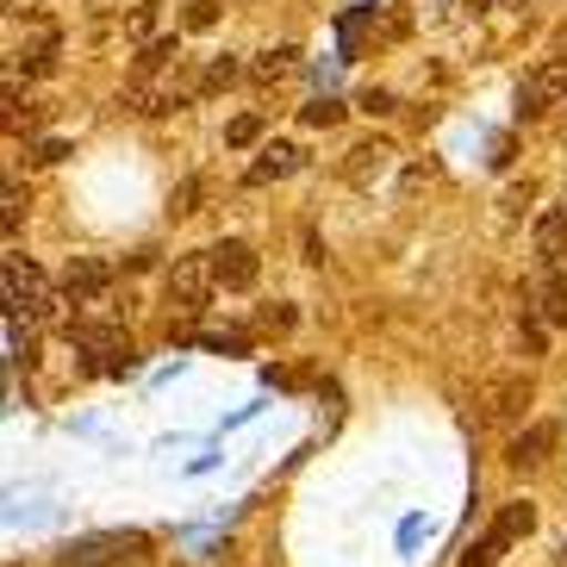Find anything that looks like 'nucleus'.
I'll use <instances>...</instances> for the list:
<instances>
[{
	"instance_id": "nucleus-1",
	"label": "nucleus",
	"mask_w": 567,
	"mask_h": 567,
	"mask_svg": "<svg viewBox=\"0 0 567 567\" xmlns=\"http://www.w3.org/2000/svg\"><path fill=\"white\" fill-rule=\"evenodd\" d=\"M144 555V536L137 530H113V536H82L56 555V567H132Z\"/></svg>"
},
{
	"instance_id": "nucleus-2",
	"label": "nucleus",
	"mask_w": 567,
	"mask_h": 567,
	"mask_svg": "<svg viewBox=\"0 0 567 567\" xmlns=\"http://www.w3.org/2000/svg\"><path fill=\"white\" fill-rule=\"evenodd\" d=\"M213 256H182V262L168 268V281H163V293H168V306L182 318H194L206 306V293H213Z\"/></svg>"
},
{
	"instance_id": "nucleus-3",
	"label": "nucleus",
	"mask_w": 567,
	"mask_h": 567,
	"mask_svg": "<svg viewBox=\"0 0 567 567\" xmlns=\"http://www.w3.org/2000/svg\"><path fill=\"white\" fill-rule=\"evenodd\" d=\"M530 400H536V381L524 368H517V374H493L486 393H481V424H517Z\"/></svg>"
},
{
	"instance_id": "nucleus-4",
	"label": "nucleus",
	"mask_w": 567,
	"mask_h": 567,
	"mask_svg": "<svg viewBox=\"0 0 567 567\" xmlns=\"http://www.w3.org/2000/svg\"><path fill=\"white\" fill-rule=\"evenodd\" d=\"M206 256H213V281H218V287H231V293H250V287H256V275H262L256 250H250V244H237V237L213 244Z\"/></svg>"
},
{
	"instance_id": "nucleus-5",
	"label": "nucleus",
	"mask_w": 567,
	"mask_h": 567,
	"mask_svg": "<svg viewBox=\"0 0 567 567\" xmlns=\"http://www.w3.org/2000/svg\"><path fill=\"white\" fill-rule=\"evenodd\" d=\"M0 281H7V318L32 312V306L51 293V287H44V275H38V262H32V256H19V250L0 262Z\"/></svg>"
},
{
	"instance_id": "nucleus-6",
	"label": "nucleus",
	"mask_w": 567,
	"mask_h": 567,
	"mask_svg": "<svg viewBox=\"0 0 567 567\" xmlns=\"http://www.w3.org/2000/svg\"><path fill=\"white\" fill-rule=\"evenodd\" d=\"M106 287H113V268H106L101 256H69V268H63V293H69L75 306L101 300Z\"/></svg>"
},
{
	"instance_id": "nucleus-7",
	"label": "nucleus",
	"mask_w": 567,
	"mask_h": 567,
	"mask_svg": "<svg viewBox=\"0 0 567 567\" xmlns=\"http://www.w3.org/2000/svg\"><path fill=\"white\" fill-rule=\"evenodd\" d=\"M561 94H567V63L555 56V63H543V69L530 75V82L517 87V113L530 118V113H543L549 101H561Z\"/></svg>"
},
{
	"instance_id": "nucleus-8",
	"label": "nucleus",
	"mask_w": 567,
	"mask_h": 567,
	"mask_svg": "<svg viewBox=\"0 0 567 567\" xmlns=\"http://www.w3.org/2000/svg\"><path fill=\"white\" fill-rule=\"evenodd\" d=\"M536 256H543L549 275L567 262V206H549V213L536 218Z\"/></svg>"
},
{
	"instance_id": "nucleus-9",
	"label": "nucleus",
	"mask_w": 567,
	"mask_h": 567,
	"mask_svg": "<svg viewBox=\"0 0 567 567\" xmlns=\"http://www.w3.org/2000/svg\"><path fill=\"white\" fill-rule=\"evenodd\" d=\"M555 450V424H530V431H517L512 436V450H505V462L512 467H543Z\"/></svg>"
},
{
	"instance_id": "nucleus-10",
	"label": "nucleus",
	"mask_w": 567,
	"mask_h": 567,
	"mask_svg": "<svg viewBox=\"0 0 567 567\" xmlns=\"http://www.w3.org/2000/svg\"><path fill=\"white\" fill-rule=\"evenodd\" d=\"M536 318L555 324V331H567V275H561V268L536 281Z\"/></svg>"
},
{
	"instance_id": "nucleus-11",
	"label": "nucleus",
	"mask_w": 567,
	"mask_h": 567,
	"mask_svg": "<svg viewBox=\"0 0 567 567\" xmlns=\"http://www.w3.org/2000/svg\"><path fill=\"white\" fill-rule=\"evenodd\" d=\"M386 163H393V144H355L350 163H343V175H350L355 187H368L374 175H386Z\"/></svg>"
},
{
	"instance_id": "nucleus-12",
	"label": "nucleus",
	"mask_w": 567,
	"mask_h": 567,
	"mask_svg": "<svg viewBox=\"0 0 567 567\" xmlns=\"http://www.w3.org/2000/svg\"><path fill=\"white\" fill-rule=\"evenodd\" d=\"M300 168V151L293 144H268L262 156H256V168H250V182L262 187V182H281V175H293Z\"/></svg>"
},
{
	"instance_id": "nucleus-13",
	"label": "nucleus",
	"mask_w": 567,
	"mask_h": 567,
	"mask_svg": "<svg viewBox=\"0 0 567 567\" xmlns=\"http://www.w3.org/2000/svg\"><path fill=\"white\" fill-rule=\"evenodd\" d=\"M505 543H512V530L505 524H493V530L481 536V543H467V555H462V567H493L505 555Z\"/></svg>"
},
{
	"instance_id": "nucleus-14",
	"label": "nucleus",
	"mask_w": 567,
	"mask_h": 567,
	"mask_svg": "<svg viewBox=\"0 0 567 567\" xmlns=\"http://www.w3.org/2000/svg\"><path fill=\"white\" fill-rule=\"evenodd\" d=\"M293 69H300V51H262L256 56V82H287V75H293Z\"/></svg>"
},
{
	"instance_id": "nucleus-15",
	"label": "nucleus",
	"mask_w": 567,
	"mask_h": 567,
	"mask_svg": "<svg viewBox=\"0 0 567 567\" xmlns=\"http://www.w3.org/2000/svg\"><path fill=\"white\" fill-rule=\"evenodd\" d=\"M168 56L182 63V51H175V38H156V44H144V56H137V75H163Z\"/></svg>"
},
{
	"instance_id": "nucleus-16",
	"label": "nucleus",
	"mask_w": 567,
	"mask_h": 567,
	"mask_svg": "<svg viewBox=\"0 0 567 567\" xmlns=\"http://www.w3.org/2000/svg\"><path fill=\"white\" fill-rule=\"evenodd\" d=\"M125 32L132 38H151L156 32V0H132V13H125ZM156 44V38H151Z\"/></svg>"
},
{
	"instance_id": "nucleus-17",
	"label": "nucleus",
	"mask_w": 567,
	"mask_h": 567,
	"mask_svg": "<svg viewBox=\"0 0 567 567\" xmlns=\"http://www.w3.org/2000/svg\"><path fill=\"white\" fill-rule=\"evenodd\" d=\"M237 75H244V63H237V56H218V63L200 75V87H206V94H218V87H231Z\"/></svg>"
},
{
	"instance_id": "nucleus-18",
	"label": "nucleus",
	"mask_w": 567,
	"mask_h": 567,
	"mask_svg": "<svg viewBox=\"0 0 567 567\" xmlns=\"http://www.w3.org/2000/svg\"><path fill=\"white\" fill-rule=\"evenodd\" d=\"M300 118H306V125H318V132H324V125H337V118H343V106H337V101H324V94H318L312 106H300Z\"/></svg>"
},
{
	"instance_id": "nucleus-19",
	"label": "nucleus",
	"mask_w": 567,
	"mask_h": 567,
	"mask_svg": "<svg viewBox=\"0 0 567 567\" xmlns=\"http://www.w3.org/2000/svg\"><path fill=\"white\" fill-rule=\"evenodd\" d=\"M218 19V0H187V32H206Z\"/></svg>"
},
{
	"instance_id": "nucleus-20",
	"label": "nucleus",
	"mask_w": 567,
	"mask_h": 567,
	"mask_svg": "<svg viewBox=\"0 0 567 567\" xmlns=\"http://www.w3.org/2000/svg\"><path fill=\"white\" fill-rule=\"evenodd\" d=\"M256 137H262V118H231L225 144H237V151H244V144H256Z\"/></svg>"
},
{
	"instance_id": "nucleus-21",
	"label": "nucleus",
	"mask_w": 567,
	"mask_h": 567,
	"mask_svg": "<svg viewBox=\"0 0 567 567\" xmlns=\"http://www.w3.org/2000/svg\"><path fill=\"white\" fill-rule=\"evenodd\" d=\"M168 206H175V213H194V206H200V182H182L168 194Z\"/></svg>"
},
{
	"instance_id": "nucleus-22",
	"label": "nucleus",
	"mask_w": 567,
	"mask_h": 567,
	"mask_svg": "<svg viewBox=\"0 0 567 567\" xmlns=\"http://www.w3.org/2000/svg\"><path fill=\"white\" fill-rule=\"evenodd\" d=\"M262 324H275V331H287V324H293V306H268V312H262Z\"/></svg>"
},
{
	"instance_id": "nucleus-23",
	"label": "nucleus",
	"mask_w": 567,
	"mask_h": 567,
	"mask_svg": "<svg viewBox=\"0 0 567 567\" xmlns=\"http://www.w3.org/2000/svg\"><path fill=\"white\" fill-rule=\"evenodd\" d=\"M19 213H25V200H19V187H7V213H0V218H7V231L19 225Z\"/></svg>"
}]
</instances>
